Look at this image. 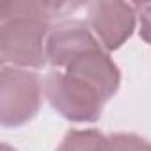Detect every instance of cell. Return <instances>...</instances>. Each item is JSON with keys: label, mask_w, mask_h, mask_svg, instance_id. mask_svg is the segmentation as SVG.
<instances>
[{"label": "cell", "mask_w": 151, "mask_h": 151, "mask_svg": "<svg viewBox=\"0 0 151 151\" xmlns=\"http://www.w3.org/2000/svg\"><path fill=\"white\" fill-rule=\"evenodd\" d=\"M121 73L103 48L75 57L66 68L50 71L43 89L57 114L73 123H96L105 103L117 93Z\"/></svg>", "instance_id": "cell-1"}, {"label": "cell", "mask_w": 151, "mask_h": 151, "mask_svg": "<svg viewBox=\"0 0 151 151\" xmlns=\"http://www.w3.org/2000/svg\"><path fill=\"white\" fill-rule=\"evenodd\" d=\"M78 4L14 0L0 7V57L4 66L39 69L46 64L50 22Z\"/></svg>", "instance_id": "cell-2"}, {"label": "cell", "mask_w": 151, "mask_h": 151, "mask_svg": "<svg viewBox=\"0 0 151 151\" xmlns=\"http://www.w3.org/2000/svg\"><path fill=\"white\" fill-rule=\"evenodd\" d=\"M43 82L29 69L2 66L0 75V123L4 128H20L41 107Z\"/></svg>", "instance_id": "cell-3"}, {"label": "cell", "mask_w": 151, "mask_h": 151, "mask_svg": "<svg viewBox=\"0 0 151 151\" xmlns=\"http://www.w3.org/2000/svg\"><path fill=\"white\" fill-rule=\"evenodd\" d=\"M137 9L126 2H93L87 4V25L105 52L121 48L135 30Z\"/></svg>", "instance_id": "cell-4"}, {"label": "cell", "mask_w": 151, "mask_h": 151, "mask_svg": "<svg viewBox=\"0 0 151 151\" xmlns=\"http://www.w3.org/2000/svg\"><path fill=\"white\" fill-rule=\"evenodd\" d=\"M103 48L91 27L82 20H66L52 27L46 39V62L55 69L66 68L75 57Z\"/></svg>", "instance_id": "cell-5"}, {"label": "cell", "mask_w": 151, "mask_h": 151, "mask_svg": "<svg viewBox=\"0 0 151 151\" xmlns=\"http://www.w3.org/2000/svg\"><path fill=\"white\" fill-rule=\"evenodd\" d=\"M57 151H110V140L98 130H69Z\"/></svg>", "instance_id": "cell-6"}, {"label": "cell", "mask_w": 151, "mask_h": 151, "mask_svg": "<svg viewBox=\"0 0 151 151\" xmlns=\"http://www.w3.org/2000/svg\"><path fill=\"white\" fill-rule=\"evenodd\" d=\"M109 140L110 151H151V142L135 133H114Z\"/></svg>", "instance_id": "cell-7"}, {"label": "cell", "mask_w": 151, "mask_h": 151, "mask_svg": "<svg viewBox=\"0 0 151 151\" xmlns=\"http://www.w3.org/2000/svg\"><path fill=\"white\" fill-rule=\"evenodd\" d=\"M137 18H139V34L151 46V2L146 4H135Z\"/></svg>", "instance_id": "cell-8"}, {"label": "cell", "mask_w": 151, "mask_h": 151, "mask_svg": "<svg viewBox=\"0 0 151 151\" xmlns=\"http://www.w3.org/2000/svg\"><path fill=\"white\" fill-rule=\"evenodd\" d=\"M2 151H16L14 147H11L9 144H2Z\"/></svg>", "instance_id": "cell-9"}]
</instances>
